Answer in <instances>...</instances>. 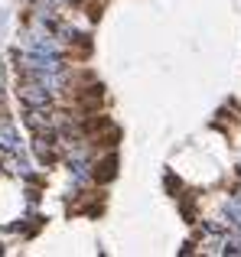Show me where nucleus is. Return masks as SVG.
I'll return each instance as SVG.
<instances>
[{
    "label": "nucleus",
    "instance_id": "nucleus-5",
    "mask_svg": "<svg viewBox=\"0 0 241 257\" xmlns=\"http://www.w3.org/2000/svg\"><path fill=\"white\" fill-rule=\"evenodd\" d=\"M95 176H98V182H108V179H114V173H117V160L114 157H108V160H101V163L95 166Z\"/></svg>",
    "mask_w": 241,
    "mask_h": 257
},
{
    "label": "nucleus",
    "instance_id": "nucleus-4",
    "mask_svg": "<svg viewBox=\"0 0 241 257\" xmlns=\"http://www.w3.org/2000/svg\"><path fill=\"white\" fill-rule=\"evenodd\" d=\"M0 150L4 153H23V144H20L17 131L10 124H0Z\"/></svg>",
    "mask_w": 241,
    "mask_h": 257
},
{
    "label": "nucleus",
    "instance_id": "nucleus-6",
    "mask_svg": "<svg viewBox=\"0 0 241 257\" xmlns=\"http://www.w3.org/2000/svg\"><path fill=\"white\" fill-rule=\"evenodd\" d=\"M222 254H231V257H238V254H241V231L225 234V247H222Z\"/></svg>",
    "mask_w": 241,
    "mask_h": 257
},
{
    "label": "nucleus",
    "instance_id": "nucleus-1",
    "mask_svg": "<svg viewBox=\"0 0 241 257\" xmlns=\"http://www.w3.org/2000/svg\"><path fill=\"white\" fill-rule=\"evenodd\" d=\"M20 98H23L26 107H49L52 104L49 88L43 82H36V78H26V75H23V85H20Z\"/></svg>",
    "mask_w": 241,
    "mask_h": 257
},
{
    "label": "nucleus",
    "instance_id": "nucleus-3",
    "mask_svg": "<svg viewBox=\"0 0 241 257\" xmlns=\"http://www.w3.org/2000/svg\"><path fill=\"white\" fill-rule=\"evenodd\" d=\"M222 218H225V225L231 228V231H241V195H228L225 199V205H222Z\"/></svg>",
    "mask_w": 241,
    "mask_h": 257
},
{
    "label": "nucleus",
    "instance_id": "nucleus-7",
    "mask_svg": "<svg viewBox=\"0 0 241 257\" xmlns=\"http://www.w3.org/2000/svg\"><path fill=\"white\" fill-rule=\"evenodd\" d=\"M49 4H78V0H49Z\"/></svg>",
    "mask_w": 241,
    "mask_h": 257
},
{
    "label": "nucleus",
    "instance_id": "nucleus-2",
    "mask_svg": "<svg viewBox=\"0 0 241 257\" xmlns=\"http://www.w3.org/2000/svg\"><path fill=\"white\" fill-rule=\"evenodd\" d=\"M23 49H30V52H59V43L52 39V33H46L43 23H39L36 30L23 33Z\"/></svg>",
    "mask_w": 241,
    "mask_h": 257
}]
</instances>
